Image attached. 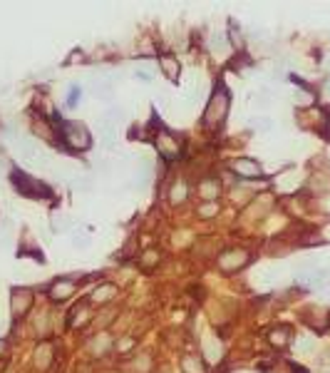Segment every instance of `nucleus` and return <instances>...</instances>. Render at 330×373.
<instances>
[{
  "label": "nucleus",
  "mask_w": 330,
  "mask_h": 373,
  "mask_svg": "<svg viewBox=\"0 0 330 373\" xmlns=\"http://www.w3.org/2000/svg\"><path fill=\"white\" fill-rule=\"evenodd\" d=\"M110 343H112L110 333H100L97 338H92V353H97V356L107 353V351H110Z\"/></svg>",
  "instance_id": "ddd939ff"
},
{
  "label": "nucleus",
  "mask_w": 330,
  "mask_h": 373,
  "mask_svg": "<svg viewBox=\"0 0 330 373\" xmlns=\"http://www.w3.org/2000/svg\"><path fill=\"white\" fill-rule=\"evenodd\" d=\"M117 348H120V351H122V353H124V351H130V348H132V338H122V341H120V346H117Z\"/></svg>",
  "instance_id": "4be33fe9"
},
{
  "label": "nucleus",
  "mask_w": 330,
  "mask_h": 373,
  "mask_svg": "<svg viewBox=\"0 0 330 373\" xmlns=\"http://www.w3.org/2000/svg\"><path fill=\"white\" fill-rule=\"evenodd\" d=\"M216 212H218V204L216 202H206V204H201L196 209V214L201 219H208V217H216Z\"/></svg>",
  "instance_id": "a211bd4d"
},
{
  "label": "nucleus",
  "mask_w": 330,
  "mask_h": 373,
  "mask_svg": "<svg viewBox=\"0 0 330 373\" xmlns=\"http://www.w3.org/2000/svg\"><path fill=\"white\" fill-rule=\"evenodd\" d=\"M2 348H5V341H0V353H2Z\"/></svg>",
  "instance_id": "5701e85b"
},
{
  "label": "nucleus",
  "mask_w": 330,
  "mask_h": 373,
  "mask_svg": "<svg viewBox=\"0 0 330 373\" xmlns=\"http://www.w3.org/2000/svg\"><path fill=\"white\" fill-rule=\"evenodd\" d=\"M32 298H35V294H32L30 289H25V286H15L12 294H10V311H12V318H22V316L30 311Z\"/></svg>",
  "instance_id": "39448f33"
},
{
  "label": "nucleus",
  "mask_w": 330,
  "mask_h": 373,
  "mask_svg": "<svg viewBox=\"0 0 330 373\" xmlns=\"http://www.w3.org/2000/svg\"><path fill=\"white\" fill-rule=\"evenodd\" d=\"M74 294V279H70V276H62V279H58L52 286H50V298L52 301H65Z\"/></svg>",
  "instance_id": "6e6552de"
},
{
  "label": "nucleus",
  "mask_w": 330,
  "mask_h": 373,
  "mask_svg": "<svg viewBox=\"0 0 330 373\" xmlns=\"http://www.w3.org/2000/svg\"><path fill=\"white\" fill-rule=\"evenodd\" d=\"M12 184H15V189L20 194H25L30 199H48L52 194L48 184H42L40 179H35V177H30L25 172H12Z\"/></svg>",
  "instance_id": "7ed1b4c3"
},
{
  "label": "nucleus",
  "mask_w": 330,
  "mask_h": 373,
  "mask_svg": "<svg viewBox=\"0 0 330 373\" xmlns=\"http://www.w3.org/2000/svg\"><path fill=\"white\" fill-rule=\"evenodd\" d=\"M156 149H159V154L164 157V159H176L179 154H182V140L174 135V132H169V130H159L156 132Z\"/></svg>",
  "instance_id": "20e7f679"
},
{
  "label": "nucleus",
  "mask_w": 330,
  "mask_h": 373,
  "mask_svg": "<svg viewBox=\"0 0 330 373\" xmlns=\"http://www.w3.org/2000/svg\"><path fill=\"white\" fill-rule=\"evenodd\" d=\"M159 65H162V70H164V75L169 77V80H176L179 77V60L174 58V55H162L159 58Z\"/></svg>",
  "instance_id": "9b49d317"
},
{
  "label": "nucleus",
  "mask_w": 330,
  "mask_h": 373,
  "mask_svg": "<svg viewBox=\"0 0 330 373\" xmlns=\"http://www.w3.org/2000/svg\"><path fill=\"white\" fill-rule=\"evenodd\" d=\"M156 261H159V254H156L154 249H146V251H144V256H142V266L152 269V266H154Z\"/></svg>",
  "instance_id": "6ab92c4d"
},
{
  "label": "nucleus",
  "mask_w": 330,
  "mask_h": 373,
  "mask_svg": "<svg viewBox=\"0 0 330 373\" xmlns=\"http://www.w3.org/2000/svg\"><path fill=\"white\" fill-rule=\"evenodd\" d=\"M206 346H208V358L216 361V358L221 356V346H218V341H208Z\"/></svg>",
  "instance_id": "aec40b11"
},
{
  "label": "nucleus",
  "mask_w": 330,
  "mask_h": 373,
  "mask_svg": "<svg viewBox=\"0 0 330 373\" xmlns=\"http://www.w3.org/2000/svg\"><path fill=\"white\" fill-rule=\"evenodd\" d=\"M288 338H290V331L286 326H276L270 333H268V341L276 346V348H286L288 346Z\"/></svg>",
  "instance_id": "f8f14e48"
},
{
  "label": "nucleus",
  "mask_w": 330,
  "mask_h": 373,
  "mask_svg": "<svg viewBox=\"0 0 330 373\" xmlns=\"http://www.w3.org/2000/svg\"><path fill=\"white\" fill-rule=\"evenodd\" d=\"M248 264V251L246 249H228L218 256V266L224 271H238Z\"/></svg>",
  "instance_id": "423d86ee"
},
{
  "label": "nucleus",
  "mask_w": 330,
  "mask_h": 373,
  "mask_svg": "<svg viewBox=\"0 0 330 373\" xmlns=\"http://www.w3.org/2000/svg\"><path fill=\"white\" fill-rule=\"evenodd\" d=\"M58 135L62 137V142H65L67 147L74 149V152H87V149L92 147V135H90V130H87L82 122H77V120L62 122V127L58 130Z\"/></svg>",
  "instance_id": "f03ea898"
},
{
  "label": "nucleus",
  "mask_w": 330,
  "mask_h": 373,
  "mask_svg": "<svg viewBox=\"0 0 330 373\" xmlns=\"http://www.w3.org/2000/svg\"><path fill=\"white\" fill-rule=\"evenodd\" d=\"M117 296V286L114 284H102V286H97L94 291H92V301L94 303H107V301H112V298Z\"/></svg>",
  "instance_id": "9d476101"
},
{
  "label": "nucleus",
  "mask_w": 330,
  "mask_h": 373,
  "mask_svg": "<svg viewBox=\"0 0 330 373\" xmlns=\"http://www.w3.org/2000/svg\"><path fill=\"white\" fill-rule=\"evenodd\" d=\"M231 169H234L238 177H244V179H256V177H264L261 164H258L256 159H248V157H238V159H234V162H231Z\"/></svg>",
  "instance_id": "0eeeda50"
},
{
  "label": "nucleus",
  "mask_w": 330,
  "mask_h": 373,
  "mask_svg": "<svg viewBox=\"0 0 330 373\" xmlns=\"http://www.w3.org/2000/svg\"><path fill=\"white\" fill-rule=\"evenodd\" d=\"M80 95H82V92H80V87H77V85H72V90H70V97H67V107H72V105L80 100Z\"/></svg>",
  "instance_id": "412c9836"
},
{
  "label": "nucleus",
  "mask_w": 330,
  "mask_h": 373,
  "mask_svg": "<svg viewBox=\"0 0 330 373\" xmlns=\"http://www.w3.org/2000/svg\"><path fill=\"white\" fill-rule=\"evenodd\" d=\"M82 321H87V301L77 303V308H74L72 316H70V323H72V326H80Z\"/></svg>",
  "instance_id": "f3484780"
},
{
  "label": "nucleus",
  "mask_w": 330,
  "mask_h": 373,
  "mask_svg": "<svg viewBox=\"0 0 330 373\" xmlns=\"http://www.w3.org/2000/svg\"><path fill=\"white\" fill-rule=\"evenodd\" d=\"M186 194H189L186 184H184V182H176V184L172 187V194H169V199H172V204H182V202L186 199Z\"/></svg>",
  "instance_id": "2eb2a0df"
},
{
  "label": "nucleus",
  "mask_w": 330,
  "mask_h": 373,
  "mask_svg": "<svg viewBox=\"0 0 330 373\" xmlns=\"http://www.w3.org/2000/svg\"><path fill=\"white\" fill-rule=\"evenodd\" d=\"M201 197H208V199H216L218 197V182L216 179H206L204 184H201Z\"/></svg>",
  "instance_id": "dca6fc26"
},
{
  "label": "nucleus",
  "mask_w": 330,
  "mask_h": 373,
  "mask_svg": "<svg viewBox=\"0 0 330 373\" xmlns=\"http://www.w3.org/2000/svg\"><path fill=\"white\" fill-rule=\"evenodd\" d=\"M182 368H184V373H204V363H201V358H196V356H184Z\"/></svg>",
  "instance_id": "4468645a"
},
{
  "label": "nucleus",
  "mask_w": 330,
  "mask_h": 373,
  "mask_svg": "<svg viewBox=\"0 0 330 373\" xmlns=\"http://www.w3.org/2000/svg\"><path fill=\"white\" fill-rule=\"evenodd\" d=\"M35 366H38L40 371H48V368L52 366V346H50V343H40V346L35 348Z\"/></svg>",
  "instance_id": "1a4fd4ad"
},
{
  "label": "nucleus",
  "mask_w": 330,
  "mask_h": 373,
  "mask_svg": "<svg viewBox=\"0 0 330 373\" xmlns=\"http://www.w3.org/2000/svg\"><path fill=\"white\" fill-rule=\"evenodd\" d=\"M228 107H231V97H228V90L224 85L216 87V92L211 95L208 105H206V112H204V125L208 130H216L218 125H224L226 115H228Z\"/></svg>",
  "instance_id": "f257e3e1"
}]
</instances>
